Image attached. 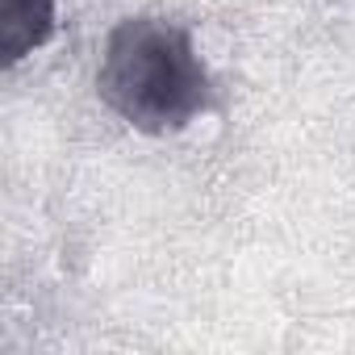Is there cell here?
Here are the masks:
<instances>
[{
    "label": "cell",
    "instance_id": "cell-1",
    "mask_svg": "<svg viewBox=\"0 0 355 355\" xmlns=\"http://www.w3.org/2000/svg\"><path fill=\"white\" fill-rule=\"evenodd\" d=\"M96 92L125 125L142 134L184 130L214 101L193 34L163 17H125L109 30Z\"/></svg>",
    "mask_w": 355,
    "mask_h": 355
},
{
    "label": "cell",
    "instance_id": "cell-2",
    "mask_svg": "<svg viewBox=\"0 0 355 355\" xmlns=\"http://www.w3.org/2000/svg\"><path fill=\"white\" fill-rule=\"evenodd\" d=\"M0 21H5V63L17 67L55 38L59 0H5Z\"/></svg>",
    "mask_w": 355,
    "mask_h": 355
}]
</instances>
